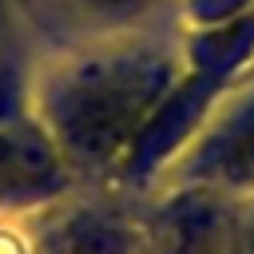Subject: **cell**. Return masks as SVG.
Returning a JSON list of instances; mask_svg holds the SVG:
<instances>
[{"label":"cell","instance_id":"6da1fadb","mask_svg":"<svg viewBox=\"0 0 254 254\" xmlns=\"http://www.w3.org/2000/svg\"><path fill=\"white\" fill-rule=\"evenodd\" d=\"M171 67L151 52H107L64 71L48 99L60 147L75 163H111L155 111Z\"/></svg>","mask_w":254,"mask_h":254},{"label":"cell","instance_id":"7a4b0ae2","mask_svg":"<svg viewBox=\"0 0 254 254\" xmlns=\"http://www.w3.org/2000/svg\"><path fill=\"white\" fill-rule=\"evenodd\" d=\"M163 254H230L226 218L206 198H187L163 226Z\"/></svg>","mask_w":254,"mask_h":254},{"label":"cell","instance_id":"3957f363","mask_svg":"<svg viewBox=\"0 0 254 254\" xmlns=\"http://www.w3.org/2000/svg\"><path fill=\"white\" fill-rule=\"evenodd\" d=\"M64 254H131V234L107 218H75L64 238Z\"/></svg>","mask_w":254,"mask_h":254},{"label":"cell","instance_id":"277c9868","mask_svg":"<svg viewBox=\"0 0 254 254\" xmlns=\"http://www.w3.org/2000/svg\"><path fill=\"white\" fill-rule=\"evenodd\" d=\"M214 167L226 183H254V111L226 135Z\"/></svg>","mask_w":254,"mask_h":254},{"label":"cell","instance_id":"5b68a950","mask_svg":"<svg viewBox=\"0 0 254 254\" xmlns=\"http://www.w3.org/2000/svg\"><path fill=\"white\" fill-rule=\"evenodd\" d=\"M12 107H16V67L8 60V52L0 48V119L12 115Z\"/></svg>","mask_w":254,"mask_h":254},{"label":"cell","instance_id":"8992f818","mask_svg":"<svg viewBox=\"0 0 254 254\" xmlns=\"http://www.w3.org/2000/svg\"><path fill=\"white\" fill-rule=\"evenodd\" d=\"M8 163H12V143L0 135V167H8Z\"/></svg>","mask_w":254,"mask_h":254},{"label":"cell","instance_id":"52a82bcc","mask_svg":"<svg viewBox=\"0 0 254 254\" xmlns=\"http://www.w3.org/2000/svg\"><path fill=\"white\" fill-rule=\"evenodd\" d=\"M250 254H254V242H250Z\"/></svg>","mask_w":254,"mask_h":254}]
</instances>
